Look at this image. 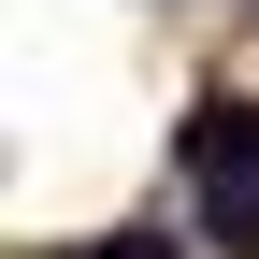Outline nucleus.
<instances>
[{
	"mask_svg": "<svg viewBox=\"0 0 259 259\" xmlns=\"http://www.w3.org/2000/svg\"><path fill=\"white\" fill-rule=\"evenodd\" d=\"M187 187H202L216 245L259 259V101H245V87H216V101L187 115Z\"/></svg>",
	"mask_w": 259,
	"mask_h": 259,
	"instance_id": "nucleus-1",
	"label": "nucleus"
},
{
	"mask_svg": "<svg viewBox=\"0 0 259 259\" xmlns=\"http://www.w3.org/2000/svg\"><path fill=\"white\" fill-rule=\"evenodd\" d=\"M101 259H173V245H158V231H115V245H101Z\"/></svg>",
	"mask_w": 259,
	"mask_h": 259,
	"instance_id": "nucleus-2",
	"label": "nucleus"
}]
</instances>
